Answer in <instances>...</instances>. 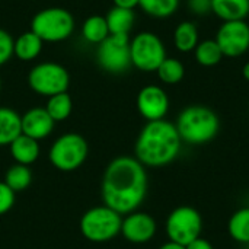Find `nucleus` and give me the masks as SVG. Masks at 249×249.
<instances>
[{
	"label": "nucleus",
	"mask_w": 249,
	"mask_h": 249,
	"mask_svg": "<svg viewBox=\"0 0 249 249\" xmlns=\"http://www.w3.org/2000/svg\"><path fill=\"white\" fill-rule=\"evenodd\" d=\"M212 13L223 22L245 20L249 15V0H212Z\"/></svg>",
	"instance_id": "nucleus-16"
},
{
	"label": "nucleus",
	"mask_w": 249,
	"mask_h": 249,
	"mask_svg": "<svg viewBox=\"0 0 249 249\" xmlns=\"http://www.w3.org/2000/svg\"><path fill=\"white\" fill-rule=\"evenodd\" d=\"M214 39L225 57H241L249 50V23L245 20L223 22Z\"/></svg>",
	"instance_id": "nucleus-11"
},
{
	"label": "nucleus",
	"mask_w": 249,
	"mask_h": 249,
	"mask_svg": "<svg viewBox=\"0 0 249 249\" xmlns=\"http://www.w3.org/2000/svg\"><path fill=\"white\" fill-rule=\"evenodd\" d=\"M159 249H185V247H184V245H179V244H177V242L168 241L166 244H163Z\"/></svg>",
	"instance_id": "nucleus-33"
},
{
	"label": "nucleus",
	"mask_w": 249,
	"mask_h": 249,
	"mask_svg": "<svg viewBox=\"0 0 249 249\" xmlns=\"http://www.w3.org/2000/svg\"><path fill=\"white\" fill-rule=\"evenodd\" d=\"M31 31L44 42H61L71 36L74 31V18L67 9L47 7L32 18Z\"/></svg>",
	"instance_id": "nucleus-6"
},
{
	"label": "nucleus",
	"mask_w": 249,
	"mask_h": 249,
	"mask_svg": "<svg viewBox=\"0 0 249 249\" xmlns=\"http://www.w3.org/2000/svg\"><path fill=\"white\" fill-rule=\"evenodd\" d=\"M112 3L117 7L130 9V10H134V7L139 6V0H112Z\"/></svg>",
	"instance_id": "nucleus-32"
},
{
	"label": "nucleus",
	"mask_w": 249,
	"mask_h": 249,
	"mask_svg": "<svg viewBox=\"0 0 249 249\" xmlns=\"http://www.w3.org/2000/svg\"><path fill=\"white\" fill-rule=\"evenodd\" d=\"M181 147L182 140L174 123L147 121L137 136L134 158L144 168H163L179 156Z\"/></svg>",
	"instance_id": "nucleus-2"
},
{
	"label": "nucleus",
	"mask_w": 249,
	"mask_h": 249,
	"mask_svg": "<svg viewBox=\"0 0 249 249\" xmlns=\"http://www.w3.org/2000/svg\"><path fill=\"white\" fill-rule=\"evenodd\" d=\"M28 85L36 95L50 98L67 92L70 86V73L58 63H39L31 69L28 74Z\"/></svg>",
	"instance_id": "nucleus-7"
},
{
	"label": "nucleus",
	"mask_w": 249,
	"mask_h": 249,
	"mask_svg": "<svg viewBox=\"0 0 249 249\" xmlns=\"http://www.w3.org/2000/svg\"><path fill=\"white\" fill-rule=\"evenodd\" d=\"M175 127L182 143L201 146L216 139L220 130V120L209 107L190 105L179 112Z\"/></svg>",
	"instance_id": "nucleus-3"
},
{
	"label": "nucleus",
	"mask_w": 249,
	"mask_h": 249,
	"mask_svg": "<svg viewBox=\"0 0 249 249\" xmlns=\"http://www.w3.org/2000/svg\"><path fill=\"white\" fill-rule=\"evenodd\" d=\"M242 76L247 82H249V61L245 63V66L242 67Z\"/></svg>",
	"instance_id": "nucleus-34"
},
{
	"label": "nucleus",
	"mask_w": 249,
	"mask_h": 249,
	"mask_svg": "<svg viewBox=\"0 0 249 249\" xmlns=\"http://www.w3.org/2000/svg\"><path fill=\"white\" fill-rule=\"evenodd\" d=\"M200 42L198 28L191 20H184L174 31V45L179 53H193Z\"/></svg>",
	"instance_id": "nucleus-20"
},
{
	"label": "nucleus",
	"mask_w": 249,
	"mask_h": 249,
	"mask_svg": "<svg viewBox=\"0 0 249 249\" xmlns=\"http://www.w3.org/2000/svg\"><path fill=\"white\" fill-rule=\"evenodd\" d=\"M13 44L15 39L12 35L0 28V66L6 64L13 57Z\"/></svg>",
	"instance_id": "nucleus-28"
},
{
	"label": "nucleus",
	"mask_w": 249,
	"mask_h": 249,
	"mask_svg": "<svg viewBox=\"0 0 249 249\" xmlns=\"http://www.w3.org/2000/svg\"><path fill=\"white\" fill-rule=\"evenodd\" d=\"M158 232L156 220L144 212H133L123 217L121 235L125 241L131 244H147L150 242Z\"/></svg>",
	"instance_id": "nucleus-13"
},
{
	"label": "nucleus",
	"mask_w": 249,
	"mask_h": 249,
	"mask_svg": "<svg viewBox=\"0 0 249 249\" xmlns=\"http://www.w3.org/2000/svg\"><path fill=\"white\" fill-rule=\"evenodd\" d=\"M82 36L89 44L99 45L104 39L109 36V29L107 25L105 16L101 15H92L89 16L82 26Z\"/></svg>",
	"instance_id": "nucleus-21"
},
{
	"label": "nucleus",
	"mask_w": 249,
	"mask_h": 249,
	"mask_svg": "<svg viewBox=\"0 0 249 249\" xmlns=\"http://www.w3.org/2000/svg\"><path fill=\"white\" fill-rule=\"evenodd\" d=\"M96 60L101 69L108 73L120 74L131 67L128 35H109L98 45Z\"/></svg>",
	"instance_id": "nucleus-10"
},
{
	"label": "nucleus",
	"mask_w": 249,
	"mask_h": 249,
	"mask_svg": "<svg viewBox=\"0 0 249 249\" xmlns=\"http://www.w3.org/2000/svg\"><path fill=\"white\" fill-rule=\"evenodd\" d=\"M137 111L146 121L165 120L169 111V96L163 88L147 85L140 89L136 99Z\"/></svg>",
	"instance_id": "nucleus-12"
},
{
	"label": "nucleus",
	"mask_w": 249,
	"mask_h": 249,
	"mask_svg": "<svg viewBox=\"0 0 249 249\" xmlns=\"http://www.w3.org/2000/svg\"><path fill=\"white\" fill-rule=\"evenodd\" d=\"M22 134L39 142L51 136L54 131V120L44 107H34L20 115Z\"/></svg>",
	"instance_id": "nucleus-14"
},
{
	"label": "nucleus",
	"mask_w": 249,
	"mask_h": 249,
	"mask_svg": "<svg viewBox=\"0 0 249 249\" xmlns=\"http://www.w3.org/2000/svg\"><path fill=\"white\" fill-rule=\"evenodd\" d=\"M0 89H1V80H0Z\"/></svg>",
	"instance_id": "nucleus-35"
},
{
	"label": "nucleus",
	"mask_w": 249,
	"mask_h": 249,
	"mask_svg": "<svg viewBox=\"0 0 249 249\" xmlns=\"http://www.w3.org/2000/svg\"><path fill=\"white\" fill-rule=\"evenodd\" d=\"M4 184L16 194L22 193L32 184V171L29 166L13 163L4 174Z\"/></svg>",
	"instance_id": "nucleus-24"
},
{
	"label": "nucleus",
	"mask_w": 249,
	"mask_h": 249,
	"mask_svg": "<svg viewBox=\"0 0 249 249\" xmlns=\"http://www.w3.org/2000/svg\"><path fill=\"white\" fill-rule=\"evenodd\" d=\"M194 57L196 61L203 67H214L225 58L216 39L200 41L194 50Z\"/></svg>",
	"instance_id": "nucleus-22"
},
{
	"label": "nucleus",
	"mask_w": 249,
	"mask_h": 249,
	"mask_svg": "<svg viewBox=\"0 0 249 249\" xmlns=\"http://www.w3.org/2000/svg\"><path fill=\"white\" fill-rule=\"evenodd\" d=\"M89 155L86 139L79 133H64L58 136L48 150L50 163L61 172H73L82 168Z\"/></svg>",
	"instance_id": "nucleus-5"
},
{
	"label": "nucleus",
	"mask_w": 249,
	"mask_h": 249,
	"mask_svg": "<svg viewBox=\"0 0 249 249\" xmlns=\"http://www.w3.org/2000/svg\"><path fill=\"white\" fill-rule=\"evenodd\" d=\"M9 152H10V156L15 160V163L31 166L32 163H35L39 159L41 147H39V142H36L25 134H20L10 143Z\"/></svg>",
	"instance_id": "nucleus-15"
},
{
	"label": "nucleus",
	"mask_w": 249,
	"mask_h": 249,
	"mask_svg": "<svg viewBox=\"0 0 249 249\" xmlns=\"http://www.w3.org/2000/svg\"><path fill=\"white\" fill-rule=\"evenodd\" d=\"M203 225V217L197 209L179 206L169 213L165 222V232L169 241L187 247L201 236Z\"/></svg>",
	"instance_id": "nucleus-9"
},
{
	"label": "nucleus",
	"mask_w": 249,
	"mask_h": 249,
	"mask_svg": "<svg viewBox=\"0 0 249 249\" xmlns=\"http://www.w3.org/2000/svg\"><path fill=\"white\" fill-rule=\"evenodd\" d=\"M16 194L3 182H0V216L9 213L12 207L15 206Z\"/></svg>",
	"instance_id": "nucleus-29"
},
{
	"label": "nucleus",
	"mask_w": 249,
	"mask_h": 249,
	"mask_svg": "<svg viewBox=\"0 0 249 249\" xmlns=\"http://www.w3.org/2000/svg\"><path fill=\"white\" fill-rule=\"evenodd\" d=\"M105 19L109 29V35H128L134 26L136 15L134 10L114 6L107 13Z\"/></svg>",
	"instance_id": "nucleus-19"
},
{
	"label": "nucleus",
	"mask_w": 249,
	"mask_h": 249,
	"mask_svg": "<svg viewBox=\"0 0 249 249\" xmlns=\"http://www.w3.org/2000/svg\"><path fill=\"white\" fill-rule=\"evenodd\" d=\"M44 108L47 109L50 117L54 120V123H61V121H66L71 115L73 101L67 92H63V93L50 96Z\"/></svg>",
	"instance_id": "nucleus-25"
},
{
	"label": "nucleus",
	"mask_w": 249,
	"mask_h": 249,
	"mask_svg": "<svg viewBox=\"0 0 249 249\" xmlns=\"http://www.w3.org/2000/svg\"><path fill=\"white\" fill-rule=\"evenodd\" d=\"M44 41L31 29L22 32L13 44V55L20 61H32L42 51Z\"/></svg>",
	"instance_id": "nucleus-17"
},
{
	"label": "nucleus",
	"mask_w": 249,
	"mask_h": 249,
	"mask_svg": "<svg viewBox=\"0 0 249 249\" xmlns=\"http://www.w3.org/2000/svg\"><path fill=\"white\" fill-rule=\"evenodd\" d=\"M228 232L235 242L249 244V207H242L231 216Z\"/></svg>",
	"instance_id": "nucleus-23"
},
{
	"label": "nucleus",
	"mask_w": 249,
	"mask_h": 249,
	"mask_svg": "<svg viewBox=\"0 0 249 249\" xmlns=\"http://www.w3.org/2000/svg\"><path fill=\"white\" fill-rule=\"evenodd\" d=\"M123 216L108 206L89 209L80 217V232L85 239L93 244H105L121 235Z\"/></svg>",
	"instance_id": "nucleus-4"
},
{
	"label": "nucleus",
	"mask_w": 249,
	"mask_h": 249,
	"mask_svg": "<svg viewBox=\"0 0 249 249\" xmlns=\"http://www.w3.org/2000/svg\"><path fill=\"white\" fill-rule=\"evenodd\" d=\"M185 249H214L213 248V245L207 241V239H204L203 236H200V238H197L196 241H193L191 244H188Z\"/></svg>",
	"instance_id": "nucleus-31"
},
{
	"label": "nucleus",
	"mask_w": 249,
	"mask_h": 249,
	"mask_svg": "<svg viewBox=\"0 0 249 249\" xmlns=\"http://www.w3.org/2000/svg\"><path fill=\"white\" fill-rule=\"evenodd\" d=\"M187 6L190 12L197 16H206L212 13V0H187Z\"/></svg>",
	"instance_id": "nucleus-30"
},
{
	"label": "nucleus",
	"mask_w": 249,
	"mask_h": 249,
	"mask_svg": "<svg viewBox=\"0 0 249 249\" xmlns=\"http://www.w3.org/2000/svg\"><path fill=\"white\" fill-rule=\"evenodd\" d=\"M158 77L165 85H178L185 77V66L181 60L166 57L156 70Z\"/></svg>",
	"instance_id": "nucleus-26"
},
{
	"label": "nucleus",
	"mask_w": 249,
	"mask_h": 249,
	"mask_svg": "<svg viewBox=\"0 0 249 249\" xmlns=\"http://www.w3.org/2000/svg\"><path fill=\"white\" fill-rule=\"evenodd\" d=\"M20 134V115L9 107H0V147L10 146Z\"/></svg>",
	"instance_id": "nucleus-18"
},
{
	"label": "nucleus",
	"mask_w": 249,
	"mask_h": 249,
	"mask_svg": "<svg viewBox=\"0 0 249 249\" xmlns=\"http://www.w3.org/2000/svg\"><path fill=\"white\" fill-rule=\"evenodd\" d=\"M139 7L152 18L166 19L177 13L179 0H139Z\"/></svg>",
	"instance_id": "nucleus-27"
},
{
	"label": "nucleus",
	"mask_w": 249,
	"mask_h": 249,
	"mask_svg": "<svg viewBox=\"0 0 249 249\" xmlns=\"http://www.w3.org/2000/svg\"><path fill=\"white\" fill-rule=\"evenodd\" d=\"M146 168L134 156H118L104 171L101 196L105 206L118 214H130L142 206L147 196Z\"/></svg>",
	"instance_id": "nucleus-1"
},
{
	"label": "nucleus",
	"mask_w": 249,
	"mask_h": 249,
	"mask_svg": "<svg viewBox=\"0 0 249 249\" xmlns=\"http://www.w3.org/2000/svg\"><path fill=\"white\" fill-rule=\"evenodd\" d=\"M166 57L168 55L163 41L150 31H143L130 39L131 66L140 71H156Z\"/></svg>",
	"instance_id": "nucleus-8"
}]
</instances>
